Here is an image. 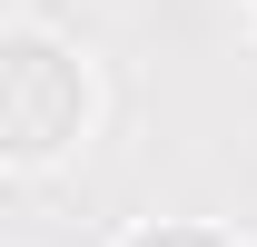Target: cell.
<instances>
[{"instance_id":"1","label":"cell","mask_w":257,"mask_h":247,"mask_svg":"<svg viewBox=\"0 0 257 247\" xmlns=\"http://www.w3.org/2000/svg\"><path fill=\"white\" fill-rule=\"evenodd\" d=\"M79 129H89V69L50 30H10V50H0V149H10V168L60 158Z\"/></svg>"},{"instance_id":"2","label":"cell","mask_w":257,"mask_h":247,"mask_svg":"<svg viewBox=\"0 0 257 247\" xmlns=\"http://www.w3.org/2000/svg\"><path fill=\"white\" fill-rule=\"evenodd\" d=\"M128 247H237L227 227H198V217H168V227H139Z\"/></svg>"}]
</instances>
